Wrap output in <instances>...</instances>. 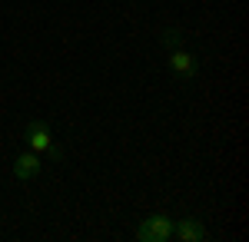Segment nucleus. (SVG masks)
<instances>
[{"instance_id":"obj_1","label":"nucleus","mask_w":249,"mask_h":242,"mask_svg":"<svg viewBox=\"0 0 249 242\" xmlns=\"http://www.w3.org/2000/svg\"><path fill=\"white\" fill-rule=\"evenodd\" d=\"M136 239H143V242H166V239H173V219L163 216V212L143 219V223L136 225Z\"/></svg>"},{"instance_id":"obj_2","label":"nucleus","mask_w":249,"mask_h":242,"mask_svg":"<svg viewBox=\"0 0 249 242\" xmlns=\"http://www.w3.org/2000/svg\"><path fill=\"white\" fill-rule=\"evenodd\" d=\"M23 139H27V146L34 149V153H47V149L53 146L50 126H47V123H40V120H30V123L23 126Z\"/></svg>"},{"instance_id":"obj_3","label":"nucleus","mask_w":249,"mask_h":242,"mask_svg":"<svg viewBox=\"0 0 249 242\" xmlns=\"http://www.w3.org/2000/svg\"><path fill=\"white\" fill-rule=\"evenodd\" d=\"M170 70L176 76H183V80H190V76H196V56L190 53V50H183V47H170Z\"/></svg>"},{"instance_id":"obj_4","label":"nucleus","mask_w":249,"mask_h":242,"mask_svg":"<svg viewBox=\"0 0 249 242\" xmlns=\"http://www.w3.org/2000/svg\"><path fill=\"white\" fill-rule=\"evenodd\" d=\"M40 173H43V166H40V156L34 149L17 153V159H14V176H17V179H37Z\"/></svg>"},{"instance_id":"obj_5","label":"nucleus","mask_w":249,"mask_h":242,"mask_svg":"<svg viewBox=\"0 0 249 242\" xmlns=\"http://www.w3.org/2000/svg\"><path fill=\"white\" fill-rule=\"evenodd\" d=\"M173 236L179 242H203L210 232H206V225L199 223V219H176L173 223Z\"/></svg>"},{"instance_id":"obj_6","label":"nucleus","mask_w":249,"mask_h":242,"mask_svg":"<svg viewBox=\"0 0 249 242\" xmlns=\"http://www.w3.org/2000/svg\"><path fill=\"white\" fill-rule=\"evenodd\" d=\"M163 43L166 47H179V30H163Z\"/></svg>"}]
</instances>
